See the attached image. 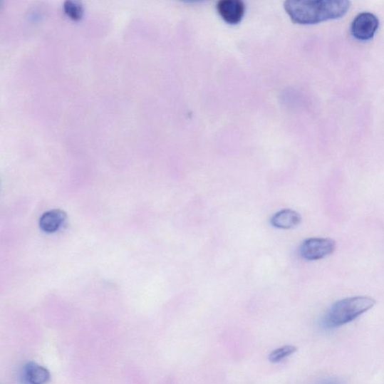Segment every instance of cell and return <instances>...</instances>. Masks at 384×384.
I'll return each instance as SVG.
<instances>
[{
	"instance_id": "obj_4",
	"label": "cell",
	"mask_w": 384,
	"mask_h": 384,
	"mask_svg": "<svg viewBox=\"0 0 384 384\" xmlns=\"http://www.w3.org/2000/svg\"><path fill=\"white\" fill-rule=\"evenodd\" d=\"M379 26L378 18L370 12H362L353 19L351 32L352 36L361 41L372 39Z\"/></svg>"
},
{
	"instance_id": "obj_8",
	"label": "cell",
	"mask_w": 384,
	"mask_h": 384,
	"mask_svg": "<svg viewBox=\"0 0 384 384\" xmlns=\"http://www.w3.org/2000/svg\"><path fill=\"white\" fill-rule=\"evenodd\" d=\"M302 217L293 209H286L275 213L270 219V223L279 229L289 230L300 224Z\"/></svg>"
},
{
	"instance_id": "obj_10",
	"label": "cell",
	"mask_w": 384,
	"mask_h": 384,
	"mask_svg": "<svg viewBox=\"0 0 384 384\" xmlns=\"http://www.w3.org/2000/svg\"><path fill=\"white\" fill-rule=\"evenodd\" d=\"M66 15L71 19L78 21L83 15V8L80 2L74 0H68L63 5Z\"/></svg>"
},
{
	"instance_id": "obj_2",
	"label": "cell",
	"mask_w": 384,
	"mask_h": 384,
	"mask_svg": "<svg viewBox=\"0 0 384 384\" xmlns=\"http://www.w3.org/2000/svg\"><path fill=\"white\" fill-rule=\"evenodd\" d=\"M376 304L373 298L354 296L335 303L326 313L323 320V328L330 330L347 324L364 314Z\"/></svg>"
},
{
	"instance_id": "obj_5",
	"label": "cell",
	"mask_w": 384,
	"mask_h": 384,
	"mask_svg": "<svg viewBox=\"0 0 384 384\" xmlns=\"http://www.w3.org/2000/svg\"><path fill=\"white\" fill-rule=\"evenodd\" d=\"M217 9L226 22L237 24L245 15L246 6L241 0H220L217 4Z\"/></svg>"
},
{
	"instance_id": "obj_7",
	"label": "cell",
	"mask_w": 384,
	"mask_h": 384,
	"mask_svg": "<svg viewBox=\"0 0 384 384\" xmlns=\"http://www.w3.org/2000/svg\"><path fill=\"white\" fill-rule=\"evenodd\" d=\"M51 377L48 368L35 362L27 363L22 370V379L26 384H46Z\"/></svg>"
},
{
	"instance_id": "obj_3",
	"label": "cell",
	"mask_w": 384,
	"mask_h": 384,
	"mask_svg": "<svg viewBox=\"0 0 384 384\" xmlns=\"http://www.w3.org/2000/svg\"><path fill=\"white\" fill-rule=\"evenodd\" d=\"M336 249V242L330 238H309L300 247V255L306 261H318L332 254Z\"/></svg>"
},
{
	"instance_id": "obj_6",
	"label": "cell",
	"mask_w": 384,
	"mask_h": 384,
	"mask_svg": "<svg viewBox=\"0 0 384 384\" xmlns=\"http://www.w3.org/2000/svg\"><path fill=\"white\" fill-rule=\"evenodd\" d=\"M67 213L61 209L47 211L39 219V227L42 232L53 234L58 232L67 220Z\"/></svg>"
},
{
	"instance_id": "obj_11",
	"label": "cell",
	"mask_w": 384,
	"mask_h": 384,
	"mask_svg": "<svg viewBox=\"0 0 384 384\" xmlns=\"http://www.w3.org/2000/svg\"><path fill=\"white\" fill-rule=\"evenodd\" d=\"M316 384H344V383L338 378H326Z\"/></svg>"
},
{
	"instance_id": "obj_9",
	"label": "cell",
	"mask_w": 384,
	"mask_h": 384,
	"mask_svg": "<svg viewBox=\"0 0 384 384\" xmlns=\"http://www.w3.org/2000/svg\"><path fill=\"white\" fill-rule=\"evenodd\" d=\"M297 351L296 347L293 346H286L279 348L270 353L269 360L273 363H278L291 357Z\"/></svg>"
},
{
	"instance_id": "obj_1",
	"label": "cell",
	"mask_w": 384,
	"mask_h": 384,
	"mask_svg": "<svg viewBox=\"0 0 384 384\" xmlns=\"http://www.w3.org/2000/svg\"><path fill=\"white\" fill-rule=\"evenodd\" d=\"M351 2L348 0H288L284 7L294 23L314 24L343 17L348 11Z\"/></svg>"
}]
</instances>
